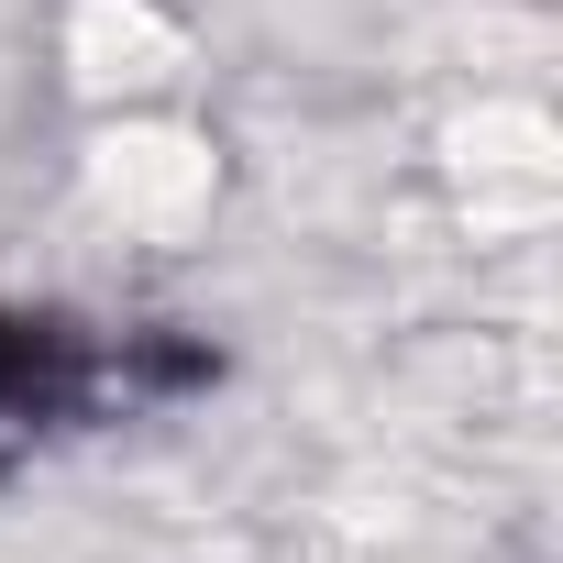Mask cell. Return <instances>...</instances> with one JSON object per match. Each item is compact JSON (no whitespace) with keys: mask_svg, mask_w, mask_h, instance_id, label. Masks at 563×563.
Segmentation results:
<instances>
[{"mask_svg":"<svg viewBox=\"0 0 563 563\" xmlns=\"http://www.w3.org/2000/svg\"><path fill=\"white\" fill-rule=\"evenodd\" d=\"M199 365H144L133 376V343L100 354L56 321H12L0 310V431H34V420H67V409H111L133 387H188Z\"/></svg>","mask_w":563,"mask_h":563,"instance_id":"obj_1","label":"cell"}]
</instances>
